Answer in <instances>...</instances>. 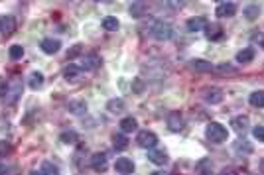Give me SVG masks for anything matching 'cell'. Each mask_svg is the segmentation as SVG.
<instances>
[{
  "mask_svg": "<svg viewBox=\"0 0 264 175\" xmlns=\"http://www.w3.org/2000/svg\"><path fill=\"white\" fill-rule=\"evenodd\" d=\"M205 136H207V140H209L211 144H223V142H227L229 132H227V128H225L223 124L211 122V124L207 126V130H205Z\"/></svg>",
  "mask_w": 264,
  "mask_h": 175,
  "instance_id": "obj_1",
  "label": "cell"
},
{
  "mask_svg": "<svg viewBox=\"0 0 264 175\" xmlns=\"http://www.w3.org/2000/svg\"><path fill=\"white\" fill-rule=\"evenodd\" d=\"M150 34H152V38L164 42V40H170V38L173 36V28H171L168 22L156 20V22L152 24V28H150Z\"/></svg>",
  "mask_w": 264,
  "mask_h": 175,
  "instance_id": "obj_2",
  "label": "cell"
},
{
  "mask_svg": "<svg viewBox=\"0 0 264 175\" xmlns=\"http://www.w3.org/2000/svg\"><path fill=\"white\" fill-rule=\"evenodd\" d=\"M136 144L140 146V148H146V150H152L156 148V144H158V136L150 130H140L138 136H136Z\"/></svg>",
  "mask_w": 264,
  "mask_h": 175,
  "instance_id": "obj_3",
  "label": "cell"
},
{
  "mask_svg": "<svg viewBox=\"0 0 264 175\" xmlns=\"http://www.w3.org/2000/svg\"><path fill=\"white\" fill-rule=\"evenodd\" d=\"M201 97H203L205 102H209V104L223 102V91L217 89V87H205V89L201 91Z\"/></svg>",
  "mask_w": 264,
  "mask_h": 175,
  "instance_id": "obj_4",
  "label": "cell"
},
{
  "mask_svg": "<svg viewBox=\"0 0 264 175\" xmlns=\"http://www.w3.org/2000/svg\"><path fill=\"white\" fill-rule=\"evenodd\" d=\"M14 32H16V18L10 16V14L0 16V34H2L4 38H8Z\"/></svg>",
  "mask_w": 264,
  "mask_h": 175,
  "instance_id": "obj_5",
  "label": "cell"
},
{
  "mask_svg": "<svg viewBox=\"0 0 264 175\" xmlns=\"http://www.w3.org/2000/svg\"><path fill=\"white\" fill-rule=\"evenodd\" d=\"M101 63H103L101 55L93 51V53H87V55L83 57V65H81V69H83V71H95V69H99Z\"/></svg>",
  "mask_w": 264,
  "mask_h": 175,
  "instance_id": "obj_6",
  "label": "cell"
},
{
  "mask_svg": "<svg viewBox=\"0 0 264 175\" xmlns=\"http://www.w3.org/2000/svg\"><path fill=\"white\" fill-rule=\"evenodd\" d=\"M168 128L171 132H182L186 128V120L180 112H170L168 114Z\"/></svg>",
  "mask_w": 264,
  "mask_h": 175,
  "instance_id": "obj_7",
  "label": "cell"
},
{
  "mask_svg": "<svg viewBox=\"0 0 264 175\" xmlns=\"http://www.w3.org/2000/svg\"><path fill=\"white\" fill-rule=\"evenodd\" d=\"M114 169H116V173H121V175H130L134 171V161L128 160V158H119L114 161Z\"/></svg>",
  "mask_w": 264,
  "mask_h": 175,
  "instance_id": "obj_8",
  "label": "cell"
},
{
  "mask_svg": "<svg viewBox=\"0 0 264 175\" xmlns=\"http://www.w3.org/2000/svg\"><path fill=\"white\" fill-rule=\"evenodd\" d=\"M40 47H42V51H44V53H47V55H55L57 51L62 49V42H60V40H53V38H46V40H42Z\"/></svg>",
  "mask_w": 264,
  "mask_h": 175,
  "instance_id": "obj_9",
  "label": "cell"
},
{
  "mask_svg": "<svg viewBox=\"0 0 264 175\" xmlns=\"http://www.w3.org/2000/svg\"><path fill=\"white\" fill-rule=\"evenodd\" d=\"M217 18H233L234 14H237V4L234 2H221L215 10Z\"/></svg>",
  "mask_w": 264,
  "mask_h": 175,
  "instance_id": "obj_10",
  "label": "cell"
},
{
  "mask_svg": "<svg viewBox=\"0 0 264 175\" xmlns=\"http://www.w3.org/2000/svg\"><path fill=\"white\" fill-rule=\"evenodd\" d=\"M91 167H93V171H97V173L107 171V154H103V152L93 154V156H91Z\"/></svg>",
  "mask_w": 264,
  "mask_h": 175,
  "instance_id": "obj_11",
  "label": "cell"
},
{
  "mask_svg": "<svg viewBox=\"0 0 264 175\" xmlns=\"http://www.w3.org/2000/svg\"><path fill=\"white\" fill-rule=\"evenodd\" d=\"M223 26L221 24H207V28H205V36H207V40L211 42H219L223 38Z\"/></svg>",
  "mask_w": 264,
  "mask_h": 175,
  "instance_id": "obj_12",
  "label": "cell"
},
{
  "mask_svg": "<svg viewBox=\"0 0 264 175\" xmlns=\"http://www.w3.org/2000/svg\"><path fill=\"white\" fill-rule=\"evenodd\" d=\"M148 160L154 163V165H166L168 163V152L166 150H156V148H152L150 152H148Z\"/></svg>",
  "mask_w": 264,
  "mask_h": 175,
  "instance_id": "obj_13",
  "label": "cell"
},
{
  "mask_svg": "<svg viewBox=\"0 0 264 175\" xmlns=\"http://www.w3.org/2000/svg\"><path fill=\"white\" fill-rule=\"evenodd\" d=\"M248 126H250L248 116H234L231 120V128H234V132H239V134H245L248 130Z\"/></svg>",
  "mask_w": 264,
  "mask_h": 175,
  "instance_id": "obj_14",
  "label": "cell"
},
{
  "mask_svg": "<svg viewBox=\"0 0 264 175\" xmlns=\"http://www.w3.org/2000/svg\"><path fill=\"white\" fill-rule=\"evenodd\" d=\"M44 83H46V77H44L42 71H32L30 77H28V87H30V89H34V91L42 89Z\"/></svg>",
  "mask_w": 264,
  "mask_h": 175,
  "instance_id": "obj_15",
  "label": "cell"
},
{
  "mask_svg": "<svg viewBox=\"0 0 264 175\" xmlns=\"http://www.w3.org/2000/svg\"><path fill=\"white\" fill-rule=\"evenodd\" d=\"M81 73H83V69H81L79 65H67V67L63 69V79H65L67 83H75V81L81 77Z\"/></svg>",
  "mask_w": 264,
  "mask_h": 175,
  "instance_id": "obj_16",
  "label": "cell"
},
{
  "mask_svg": "<svg viewBox=\"0 0 264 175\" xmlns=\"http://www.w3.org/2000/svg\"><path fill=\"white\" fill-rule=\"evenodd\" d=\"M191 69L197 71V73H211L213 71V65L209 61H205V59H191L189 61Z\"/></svg>",
  "mask_w": 264,
  "mask_h": 175,
  "instance_id": "obj_17",
  "label": "cell"
},
{
  "mask_svg": "<svg viewBox=\"0 0 264 175\" xmlns=\"http://www.w3.org/2000/svg\"><path fill=\"white\" fill-rule=\"evenodd\" d=\"M195 171H197V175H211V173H213L211 160H207V158L199 160V161L195 163Z\"/></svg>",
  "mask_w": 264,
  "mask_h": 175,
  "instance_id": "obj_18",
  "label": "cell"
},
{
  "mask_svg": "<svg viewBox=\"0 0 264 175\" xmlns=\"http://www.w3.org/2000/svg\"><path fill=\"white\" fill-rule=\"evenodd\" d=\"M121 130H123V134H130V132H134L136 128H138V120L134 118V116H126V118H123L121 120Z\"/></svg>",
  "mask_w": 264,
  "mask_h": 175,
  "instance_id": "obj_19",
  "label": "cell"
},
{
  "mask_svg": "<svg viewBox=\"0 0 264 175\" xmlns=\"http://www.w3.org/2000/svg\"><path fill=\"white\" fill-rule=\"evenodd\" d=\"M186 26H187L189 32H199V30H205V28H207V22H205V18H189Z\"/></svg>",
  "mask_w": 264,
  "mask_h": 175,
  "instance_id": "obj_20",
  "label": "cell"
},
{
  "mask_svg": "<svg viewBox=\"0 0 264 175\" xmlns=\"http://www.w3.org/2000/svg\"><path fill=\"white\" fill-rule=\"evenodd\" d=\"M254 55H256V51L252 47H247V49H243V51L237 53V61L243 63V65H247V63H250L254 59Z\"/></svg>",
  "mask_w": 264,
  "mask_h": 175,
  "instance_id": "obj_21",
  "label": "cell"
},
{
  "mask_svg": "<svg viewBox=\"0 0 264 175\" xmlns=\"http://www.w3.org/2000/svg\"><path fill=\"white\" fill-rule=\"evenodd\" d=\"M40 173H42V175H60V167H57V165H55L53 161L46 160V161H42Z\"/></svg>",
  "mask_w": 264,
  "mask_h": 175,
  "instance_id": "obj_22",
  "label": "cell"
},
{
  "mask_svg": "<svg viewBox=\"0 0 264 175\" xmlns=\"http://www.w3.org/2000/svg\"><path fill=\"white\" fill-rule=\"evenodd\" d=\"M112 146H114V150L123 152V150L128 148V138H126L124 134H114V136H112Z\"/></svg>",
  "mask_w": 264,
  "mask_h": 175,
  "instance_id": "obj_23",
  "label": "cell"
},
{
  "mask_svg": "<svg viewBox=\"0 0 264 175\" xmlns=\"http://www.w3.org/2000/svg\"><path fill=\"white\" fill-rule=\"evenodd\" d=\"M146 12H148V4L146 2H132V6H130L132 18H142Z\"/></svg>",
  "mask_w": 264,
  "mask_h": 175,
  "instance_id": "obj_24",
  "label": "cell"
},
{
  "mask_svg": "<svg viewBox=\"0 0 264 175\" xmlns=\"http://www.w3.org/2000/svg\"><path fill=\"white\" fill-rule=\"evenodd\" d=\"M22 95V81H12L10 83V89H8V95L6 97H10V101H16L18 97Z\"/></svg>",
  "mask_w": 264,
  "mask_h": 175,
  "instance_id": "obj_25",
  "label": "cell"
},
{
  "mask_svg": "<svg viewBox=\"0 0 264 175\" xmlns=\"http://www.w3.org/2000/svg\"><path fill=\"white\" fill-rule=\"evenodd\" d=\"M248 102H250L254 108H264V91H254V93L248 97Z\"/></svg>",
  "mask_w": 264,
  "mask_h": 175,
  "instance_id": "obj_26",
  "label": "cell"
},
{
  "mask_svg": "<svg viewBox=\"0 0 264 175\" xmlns=\"http://www.w3.org/2000/svg\"><path fill=\"white\" fill-rule=\"evenodd\" d=\"M243 14H245V18L247 20H256L258 18V14H260V6L258 4H248V6H245V10H243Z\"/></svg>",
  "mask_w": 264,
  "mask_h": 175,
  "instance_id": "obj_27",
  "label": "cell"
},
{
  "mask_svg": "<svg viewBox=\"0 0 264 175\" xmlns=\"http://www.w3.org/2000/svg\"><path fill=\"white\" fill-rule=\"evenodd\" d=\"M119 20H116L114 16H107L105 20H103V28H105V30L107 32H116V30H119Z\"/></svg>",
  "mask_w": 264,
  "mask_h": 175,
  "instance_id": "obj_28",
  "label": "cell"
},
{
  "mask_svg": "<svg viewBox=\"0 0 264 175\" xmlns=\"http://www.w3.org/2000/svg\"><path fill=\"white\" fill-rule=\"evenodd\" d=\"M107 110H109V112H112V114H119V112H123V110H124V102H123L121 99H112V101H109Z\"/></svg>",
  "mask_w": 264,
  "mask_h": 175,
  "instance_id": "obj_29",
  "label": "cell"
},
{
  "mask_svg": "<svg viewBox=\"0 0 264 175\" xmlns=\"http://www.w3.org/2000/svg\"><path fill=\"white\" fill-rule=\"evenodd\" d=\"M8 55H10V59H12V61H18V59H22V57H24V47H22V45H18V44H14V45H10Z\"/></svg>",
  "mask_w": 264,
  "mask_h": 175,
  "instance_id": "obj_30",
  "label": "cell"
},
{
  "mask_svg": "<svg viewBox=\"0 0 264 175\" xmlns=\"http://www.w3.org/2000/svg\"><path fill=\"white\" fill-rule=\"evenodd\" d=\"M67 108H69L73 114H83V112H87V104H85L83 101H71V102L67 104Z\"/></svg>",
  "mask_w": 264,
  "mask_h": 175,
  "instance_id": "obj_31",
  "label": "cell"
},
{
  "mask_svg": "<svg viewBox=\"0 0 264 175\" xmlns=\"http://www.w3.org/2000/svg\"><path fill=\"white\" fill-rule=\"evenodd\" d=\"M60 140H62V144H75L79 140V136L75 130H65V132H62Z\"/></svg>",
  "mask_w": 264,
  "mask_h": 175,
  "instance_id": "obj_32",
  "label": "cell"
},
{
  "mask_svg": "<svg viewBox=\"0 0 264 175\" xmlns=\"http://www.w3.org/2000/svg\"><path fill=\"white\" fill-rule=\"evenodd\" d=\"M12 152V144L6 140H0V158H6Z\"/></svg>",
  "mask_w": 264,
  "mask_h": 175,
  "instance_id": "obj_33",
  "label": "cell"
},
{
  "mask_svg": "<svg viewBox=\"0 0 264 175\" xmlns=\"http://www.w3.org/2000/svg\"><path fill=\"white\" fill-rule=\"evenodd\" d=\"M83 53V45L81 44H75L69 51H67V59H75V57H79Z\"/></svg>",
  "mask_w": 264,
  "mask_h": 175,
  "instance_id": "obj_34",
  "label": "cell"
},
{
  "mask_svg": "<svg viewBox=\"0 0 264 175\" xmlns=\"http://www.w3.org/2000/svg\"><path fill=\"white\" fill-rule=\"evenodd\" d=\"M8 89H10V83H8L6 79H2V77H0V97H4V99H6V95H8Z\"/></svg>",
  "mask_w": 264,
  "mask_h": 175,
  "instance_id": "obj_35",
  "label": "cell"
},
{
  "mask_svg": "<svg viewBox=\"0 0 264 175\" xmlns=\"http://www.w3.org/2000/svg\"><path fill=\"white\" fill-rule=\"evenodd\" d=\"M217 71H219V73H237V69L231 67V63H221V65L217 67Z\"/></svg>",
  "mask_w": 264,
  "mask_h": 175,
  "instance_id": "obj_36",
  "label": "cell"
},
{
  "mask_svg": "<svg viewBox=\"0 0 264 175\" xmlns=\"http://www.w3.org/2000/svg\"><path fill=\"white\" fill-rule=\"evenodd\" d=\"M252 134H254V138H256L258 142H264V126H256V128L252 130Z\"/></svg>",
  "mask_w": 264,
  "mask_h": 175,
  "instance_id": "obj_37",
  "label": "cell"
},
{
  "mask_svg": "<svg viewBox=\"0 0 264 175\" xmlns=\"http://www.w3.org/2000/svg\"><path fill=\"white\" fill-rule=\"evenodd\" d=\"M243 146H237V152L239 154H243V150H245V154H250L252 152V148H250V146H248V142H241Z\"/></svg>",
  "mask_w": 264,
  "mask_h": 175,
  "instance_id": "obj_38",
  "label": "cell"
},
{
  "mask_svg": "<svg viewBox=\"0 0 264 175\" xmlns=\"http://www.w3.org/2000/svg\"><path fill=\"white\" fill-rule=\"evenodd\" d=\"M219 175H239V173H237V169H233V167H225Z\"/></svg>",
  "mask_w": 264,
  "mask_h": 175,
  "instance_id": "obj_39",
  "label": "cell"
},
{
  "mask_svg": "<svg viewBox=\"0 0 264 175\" xmlns=\"http://www.w3.org/2000/svg\"><path fill=\"white\" fill-rule=\"evenodd\" d=\"M134 81H136V85H134V91H136V93H140V91H142V81H140V79H134Z\"/></svg>",
  "mask_w": 264,
  "mask_h": 175,
  "instance_id": "obj_40",
  "label": "cell"
},
{
  "mask_svg": "<svg viewBox=\"0 0 264 175\" xmlns=\"http://www.w3.org/2000/svg\"><path fill=\"white\" fill-rule=\"evenodd\" d=\"M6 171H8V167L4 163H0V175H6Z\"/></svg>",
  "mask_w": 264,
  "mask_h": 175,
  "instance_id": "obj_41",
  "label": "cell"
},
{
  "mask_svg": "<svg viewBox=\"0 0 264 175\" xmlns=\"http://www.w3.org/2000/svg\"><path fill=\"white\" fill-rule=\"evenodd\" d=\"M150 175H168V173H164V171H152Z\"/></svg>",
  "mask_w": 264,
  "mask_h": 175,
  "instance_id": "obj_42",
  "label": "cell"
},
{
  "mask_svg": "<svg viewBox=\"0 0 264 175\" xmlns=\"http://www.w3.org/2000/svg\"><path fill=\"white\" fill-rule=\"evenodd\" d=\"M260 171H262V173H264V160H262V161H260Z\"/></svg>",
  "mask_w": 264,
  "mask_h": 175,
  "instance_id": "obj_43",
  "label": "cell"
},
{
  "mask_svg": "<svg viewBox=\"0 0 264 175\" xmlns=\"http://www.w3.org/2000/svg\"><path fill=\"white\" fill-rule=\"evenodd\" d=\"M30 175H42V173H40V171H32Z\"/></svg>",
  "mask_w": 264,
  "mask_h": 175,
  "instance_id": "obj_44",
  "label": "cell"
},
{
  "mask_svg": "<svg viewBox=\"0 0 264 175\" xmlns=\"http://www.w3.org/2000/svg\"><path fill=\"white\" fill-rule=\"evenodd\" d=\"M260 45H262V47H264V36H262V38H260Z\"/></svg>",
  "mask_w": 264,
  "mask_h": 175,
  "instance_id": "obj_45",
  "label": "cell"
}]
</instances>
